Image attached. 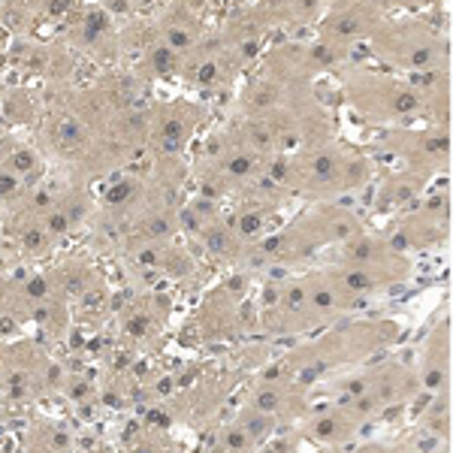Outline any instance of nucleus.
I'll return each instance as SVG.
<instances>
[{
    "label": "nucleus",
    "instance_id": "obj_1",
    "mask_svg": "<svg viewBox=\"0 0 453 453\" xmlns=\"http://www.w3.org/2000/svg\"><path fill=\"white\" fill-rule=\"evenodd\" d=\"M16 185H19L16 175H12V173H0V196L12 194V191H16Z\"/></svg>",
    "mask_w": 453,
    "mask_h": 453
}]
</instances>
